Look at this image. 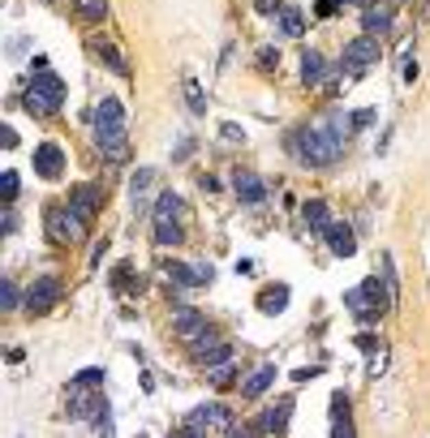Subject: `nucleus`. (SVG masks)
Returning <instances> with one entry per match:
<instances>
[{
    "instance_id": "1",
    "label": "nucleus",
    "mask_w": 430,
    "mask_h": 438,
    "mask_svg": "<svg viewBox=\"0 0 430 438\" xmlns=\"http://www.w3.org/2000/svg\"><path fill=\"white\" fill-rule=\"evenodd\" d=\"M289 146H293V155L301 159L306 168H327V164H336L340 159V151H344V142L331 134L327 125H306V129H297V134L289 138Z\"/></svg>"
},
{
    "instance_id": "2",
    "label": "nucleus",
    "mask_w": 430,
    "mask_h": 438,
    "mask_svg": "<svg viewBox=\"0 0 430 438\" xmlns=\"http://www.w3.org/2000/svg\"><path fill=\"white\" fill-rule=\"evenodd\" d=\"M387 301H392V288H387V280L379 284L374 275H370V280H361L357 288L344 292V305L357 314V322H366V327H374V318L387 310Z\"/></svg>"
},
{
    "instance_id": "3",
    "label": "nucleus",
    "mask_w": 430,
    "mask_h": 438,
    "mask_svg": "<svg viewBox=\"0 0 430 438\" xmlns=\"http://www.w3.org/2000/svg\"><path fill=\"white\" fill-rule=\"evenodd\" d=\"M43 228H47V241H52V245H73V241L86 236V219L77 215L73 206H52L47 219H43Z\"/></svg>"
},
{
    "instance_id": "4",
    "label": "nucleus",
    "mask_w": 430,
    "mask_h": 438,
    "mask_svg": "<svg viewBox=\"0 0 430 438\" xmlns=\"http://www.w3.org/2000/svg\"><path fill=\"white\" fill-rule=\"evenodd\" d=\"M60 297H65V284H60V275H39V280L26 288V301H22V305H26L30 314H47Z\"/></svg>"
},
{
    "instance_id": "5",
    "label": "nucleus",
    "mask_w": 430,
    "mask_h": 438,
    "mask_svg": "<svg viewBox=\"0 0 430 438\" xmlns=\"http://www.w3.org/2000/svg\"><path fill=\"white\" fill-rule=\"evenodd\" d=\"M374 60H379V43H374L370 35H357L353 43H344V60H340V64H344L348 77H361Z\"/></svg>"
},
{
    "instance_id": "6",
    "label": "nucleus",
    "mask_w": 430,
    "mask_h": 438,
    "mask_svg": "<svg viewBox=\"0 0 430 438\" xmlns=\"http://www.w3.org/2000/svg\"><path fill=\"white\" fill-rule=\"evenodd\" d=\"M95 134H125V108L121 99H99L95 104Z\"/></svg>"
},
{
    "instance_id": "7",
    "label": "nucleus",
    "mask_w": 430,
    "mask_h": 438,
    "mask_svg": "<svg viewBox=\"0 0 430 438\" xmlns=\"http://www.w3.org/2000/svg\"><path fill=\"white\" fill-rule=\"evenodd\" d=\"M35 172L43 181H56V176L65 172V151H60L56 142H39L35 146Z\"/></svg>"
},
{
    "instance_id": "8",
    "label": "nucleus",
    "mask_w": 430,
    "mask_h": 438,
    "mask_svg": "<svg viewBox=\"0 0 430 438\" xmlns=\"http://www.w3.org/2000/svg\"><path fill=\"white\" fill-rule=\"evenodd\" d=\"M224 426V430H232V413L224 409V404H198L194 413H189V430H206V426Z\"/></svg>"
},
{
    "instance_id": "9",
    "label": "nucleus",
    "mask_w": 430,
    "mask_h": 438,
    "mask_svg": "<svg viewBox=\"0 0 430 438\" xmlns=\"http://www.w3.org/2000/svg\"><path fill=\"white\" fill-rule=\"evenodd\" d=\"M99 202H104V189H99V185H77V189L69 193V206H73L82 219H95Z\"/></svg>"
},
{
    "instance_id": "10",
    "label": "nucleus",
    "mask_w": 430,
    "mask_h": 438,
    "mask_svg": "<svg viewBox=\"0 0 430 438\" xmlns=\"http://www.w3.org/2000/svg\"><path fill=\"white\" fill-rule=\"evenodd\" d=\"M323 241L331 245V254H336V258H353V254H357V236H353L348 223H331V228L323 232Z\"/></svg>"
},
{
    "instance_id": "11",
    "label": "nucleus",
    "mask_w": 430,
    "mask_h": 438,
    "mask_svg": "<svg viewBox=\"0 0 430 438\" xmlns=\"http://www.w3.org/2000/svg\"><path fill=\"white\" fill-rule=\"evenodd\" d=\"M289 417H293V396H284L276 409H267L259 417V430L263 434H284V430H289Z\"/></svg>"
},
{
    "instance_id": "12",
    "label": "nucleus",
    "mask_w": 430,
    "mask_h": 438,
    "mask_svg": "<svg viewBox=\"0 0 430 438\" xmlns=\"http://www.w3.org/2000/svg\"><path fill=\"white\" fill-rule=\"evenodd\" d=\"M151 193H155V168H138V172L130 176V202H134L138 210H147Z\"/></svg>"
},
{
    "instance_id": "13",
    "label": "nucleus",
    "mask_w": 430,
    "mask_h": 438,
    "mask_svg": "<svg viewBox=\"0 0 430 438\" xmlns=\"http://www.w3.org/2000/svg\"><path fill=\"white\" fill-rule=\"evenodd\" d=\"M95 151L104 159H112V164H125L130 159V138L125 134H95Z\"/></svg>"
},
{
    "instance_id": "14",
    "label": "nucleus",
    "mask_w": 430,
    "mask_h": 438,
    "mask_svg": "<svg viewBox=\"0 0 430 438\" xmlns=\"http://www.w3.org/2000/svg\"><path fill=\"white\" fill-rule=\"evenodd\" d=\"M172 327H177L181 339H198L206 331V318L198 310H185V305H181V310H172Z\"/></svg>"
},
{
    "instance_id": "15",
    "label": "nucleus",
    "mask_w": 430,
    "mask_h": 438,
    "mask_svg": "<svg viewBox=\"0 0 430 438\" xmlns=\"http://www.w3.org/2000/svg\"><path fill=\"white\" fill-rule=\"evenodd\" d=\"M232 189H237V198H241V202H250V206L267 198V185H263L254 172H237V176H232Z\"/></svg>"
},
{
    "instance_id": "16",
    "label": "nucleus",
    "mask_w": 430,
    "mask_h": 438,
    "mask_svg": "<svg viewBox=\"0 0 430 438\" xmlns=\"http://www.w3.org/2000/svg\"><path fill=\"white\" fill-rule=\"evenodd\" d=\"M361 30H366V35H387V30H392V9L387 5H370V9H366L361 13Z\"/></svg>"
},
{
    "instance_id": "17",
    "label": "nucleus",
    "mask_w": 430,
    "mask_h": 438,
    "mask_svg": "<svg viewBox=\"0 0 430 438\" xmlns=\"http://www.w3.org/2000/svg\"><path fill=\"white\" fill-rule=\"evenodd\" d=\"M323 73H327V60L314 52V47H306V52H301V82L306 86H318L323 82Z\"/></svg>"
},
{
    "instance_id": "18",
    "label": "nucleus",
    "mask_w": 430,
    "mask_h": 438,
    "mask_svg": "<svg viewBox=\"0 0 430 438\" xmlns=\"http://www.w3.org/2000/svg\"><path fill=\"white\" fill-rule=\"evenodd\" d=\"M30 90H39V95H47V99H52V104H65V82H60V77L56 73H35V77H30Z\"/></svg>"
},
{
    "instance_id": "19",
    "label": "nucleus",
    "mask_w": 430,
    "mask_h": 438,
    "mask_svg": "<svg viewBox=\"0 0 430 438\" xmlns=\"http://www.w3.org/2000/svg\"><path fill=\"white\" fill-rule=\"evenodd\" d=\"M168 280L177 284L172 292H194V288H202L198 271H194V267H185V263H168Z\"/></svg>"
},
{
    "instance_id": "20",
    "label": "nucleus",
    "mask_w": 430,
    "mask_h": 438,
    "mask_svg": "<svg viewBox=\"0 0 430 438\" xmlns=\"http://www.w3.org/2000/svg\"><path fill=\"white\" fill-rule=\"evenodd\" d=\"M276 382V365H263V369H254V374L241 382V396H250V400H259L263 391H267V387H272Z\"/></svg>"
},
{
    "instance_id": "21",
    "label": "nucleus",
    "mask_w": 430,
    "mask_h": 438,
    "mask_svg": "<svg viewBox=\"0 0 430 438\" xmlns=\"http://www.w3.org/2000/svg\"><path fill=\"white\" fill-rule=\"evenodd\" d=\"M259 310H263V314H284V310H289V288H284V284L267 288L263 297H259Z\"/></svg>"
},
{
    "instance_id": "22",
    "label": "nucleus",
    "mask_w": 430,
    "mask_h": 438,
    "mask_svg": "<svg viewBox=\"0 0 430 438\" xmlns=\"http://www.w3.org/2000/svg\"><path fill=\"white\" fill-rule=\"evenodd\" d=\"M181 215H185V202L177 193H159L155 198V219H181Z\"/></svg>"
},
{
    "instance_id": "23",
    "label": "nucleus",
    "mask_w": 430,
    "mask_h": 438,
    "mask_svg": "<svg viewBox=\"0 0 430 438\" xmlns=\"http://www.w3.org/2000/svg\"><path fill=\"white\" fill-rule=\"evenodd\" d=\"M181 90H185V108L194 112V117H206V95H202V86L194 82V77H185Z\"/></svg>"
},
{
    "instance_id": "24",
    "label": "nucleus",
    "mask_w": 430,
    "mask_h": 438,
    "mask_svg": "<svg viewBox=\"0 0 430 438\" xmlns=\"http://www.w3.org/2000/svg\"><path fill=\"white\" fill-rule=\"evenodd\" d=\"M301 215H306V223H310L314 232H327V228H331V219H327V206L318 202V198H314V202H306V206H301Z\"/></svg>"
},
{
    "instance_id": "25",
    "label": "nucleus",
    "mask_w": 430,
    "mask_h": 438,
    "mask_svg": "<svg viewBox=\"0 0 430 438\" xmlns=\"http://www.w3.org/2000/svg\"><path fill=\"white\" fill-rule=\"evenodd\" d=\"M22 104H26V112H35V117H52V112L60 108V104H52V99H47V95L30 90V86H26V95H22Z\"/></svg>"
},
{
    "instance_id": "26",
    "label": "nucleus",
    "mask_w": 430,
    "mask_h": 438,
    "mask_svg": "<svg viewBox=\"0 0 430 438\" xmlns=\"http://www.w3.org/2000/svg\"><path fill=\"white\" fill-rule=\"evenodd\" d=\"M91 47H95V52H99V60H108V64H112L117 73H130V64H125V56L117 52V43H104V39H95Z\"/></svg>"
},
{
    "instance_id": "27",
    "label": "nucleus",
    "mask_w": 430,
    "mask_h": 438,
    "mask_svg": "<svg viewBox=\"0 0 430 438\" xmlns=\"http://www.w3.org/2000/svg\"><path fill=\"white\" fill-rule=\"evenodd\" d=\"M155 241L159 245H181V223L177 219H155Z\"/></svg>"
},
{
    "instance_id": "28",
    "label": "nucleus",
    "mask_w": 430,
    "mask_h": 438,
    "mask_svg": "<svg viewBox=\"0 0 430 438\" xmlns=\"http://www.w3.org/2000/svg\"><path fill=\"white\" fill-rule=\"evenodd\" d=\"M280 30H284L289 39H297L301 30H306V18H301V9H293V5L284 9V13H280Z\"/></svg>"
},
{
    "instance_id": "29",
    "label": "nucleus",
    "mask_w": 430,
    "mask_h": 438,
    "mask_svg": "<svg viewBox=\"0 0 430 438\" xmlns=\"http://www.w3.org/2000/svg\"><path fill=\"white\" fill-rule=\"evenodd\" d=\"M228 356H232V352H228V344L219 339L215 348H206V352L198 356V365H206V369H219V365H228Z\"/></svg>"
},
{
    "instance_id": "30",
    "label": "nucleus",
    "mask_w": 430,
    "mask_h": 438,
    "mask_svg": "<svg viewBox=\"0 0 430 438\" xmlns=\"http://www.w3.org/2000/svg\"><path fill=\"white\" fill-rule=\"evenodd\" d=\"M104 382H108V374H104L99 365H91V369H77L69 387H104Z\"/></svg>"
},
{
    "instance_id": "31",
    "label": "nucleus",
    "mask_w": 430,
    "mask_h": 438,
    "mask_svg": "<svg viewBox=\"0 0 430 438\" xmlns=\"http://www.w3.org/2000/svg\"><path fill=\"white\" fill-rule=\"evenodd\" d=\"M327 129H331V134H336V138L344 142L348 134H353V112H348V117H344V112H336V117L327 121Z\"/></svg>"
},
{
    "instance_id": "32",
    "label": "nucleus",
    "mask_w": 430,
    "mask_h": 438,
    "mask_svg": "<svg viewBox=\"0 0 430 438\" xmlns=\"http://www.w3.org/2000/svg\"><path fill=\"white\" fill-rule=\"evenodd\" d=\"M82 18L86 22H104L108 18V0H82Z\"/></svg>"
},
{
    "instance_id": "33",
    "label": "nucleus",
    "mask_w": 430,
    "mask_h": 438,
    "mask_svg": "<svg viewBox=\"0 0 430 438\" xmlns=\"http://www.w3.org/2000/svg\"><path fill=\"white\" fill-rule=\"evenodd\" d=\"M0 305H5V310H18V284H13V280H0Z\"/></svg>"
},
{
    "instance_id": "34",
    "label": "nucleus",
    "mask_w": 430,
    "mask_h": 438,
    "mask_svg": "<svg viewBox=\"0 0 430 438\" xmlns=\"http://www.w3.org/2000/svg\"><path fill=\"white\" fill-rule=\"evenodd\" d=\"M95 426H99V438H117V430H112V413H108V404L99 413H95Z\"/></svg>"
},
{
    "instance_id": "35",
    "label": "nucleus",
    "mask_w": 430,
    "mask_h": 438,
    "mask_svg": "<svg viewBox=\"0 0 430 438\" xmlns=\"http://www.w3.org/2000/svg\"><path fill=\"white\" fill-rule=\"evenodd\" d=\"M0 198H5V202L18 198V172H5V176H0Z\"/></svg>"
},
{
    "instance_id": "36",
    "label": "nucleus",
    "mask_w": 430,
    "mask_h": 438,
    "mask_svg": "<svg viewBox=\"0 0 430 438\" xmlns=\"http://www.w3.org/2000/svg\"><path fill=\"white\" fill-rule=\"evenodd\" d=\"M331 438H353V426H348V413H340L331 421Z\"/></svg>"
},
{
    "instance_id": "37",
    "label": "nucleus",
    "mask_w": 430,
    "mask_h": 438,
    "mask_svg": "<svg viewBox=\"0 0 430 438\" xmlns=\"http://www.w3.org/2000/svg\"><path fill=\"white\" fill-rule=\"evenodd\" d=\"M340 9H344L340 0H318V5H314V13H318V18H336Z\"/></svg>"
},
{
    "instance_id": "38",
    "label": "nucleus",
    "mask_w": 430,
    "mask_h": 438,
    "mask_svg": "<svg viewBox=\"0 0 430 438\" xmlns=\"http://www.w3.org/2000/svg\"><path fill=\"white\" fill-rule=\"evenodd\" d=\"M374 121H379V112H374V108H357V112H353V129H361V125H374Z\"/></svg>"
},
{
    "instance_id": "39",
    "label": "nucleus",
    "mask_w": 430,
    "mask_h": 438,
    "mask_svg": "<svg viewBox=\"0 0 430 438\" xmlns=\"http://www.w3.org/2000/svg\"><path fill=\"white\" fill-rule=\"evenodd\" d=\"M125 280H130V263H121V267L112 271V288H117V292H125Z\"/></svg>"
},
{
    "instance_id": "40",
    "label": "nucleus",
    "mask_w": 430,
    "mask_h": 438,
    "mask_svg": "<svg viewBox=\"0 0 430 438\" xmlns=\"http://www.w3.org/2000/svg\"><path fill=\"white\" fill-rule=\"evenodd\" d=\"M228 378H232V365H219V369H211V382H215V387H224Z\"/></svg>"
},
{
    "instance_id": "41",
    "label": "nucleus",
    "mask_w": 430,
    "mask_h": 438,
    "mask_svg": "<svg viewBox=\"0 0 430 438\" xmlns=\"http://www.w3.org/2000/svg\"><path fill=\"white\" fill-rule=\"evenodd\" d=\"M383 369H387V352L379 348V352H374V361H370V374H383Z\"/></svg>"
},
{
    "instance_id": "42",
    "label": "nucleus",
    "mask_w": 430,
    "mask_h": 438,
    "mask_svg": "<svg viewBox=\"0 0 430 438\" xmlns=\"http://www.w3.org/2000/svg\"><path fill=\"white\" fill-rule=\"evenodd\" d=\"M219 134H224L228 142H246V134H241V129H237V125H219Z\"/></svg>"
},
{
    "instance_id": "43",
    "label": "nucleus",
    "mask_w": 430,
    "mask_h": 438,
    "mask_svg": "<svg viewBox=\"0 0 430 438\" xmlns=\"http://www.w3.org/2000/svg\"><path fill=\"white\" fill-rule=\"evenodd\" d=\"M314 374H318V365H301V369H293V382H306Z\"/></svg>"
},
{
    "instance_id": "44",
    "label": "nucleus",
    "mask_w": 430,
    "mask_h": 438,
    "mask_svg": "<svg viewBox=\"0 0 430 438\" xmlns=\"http://www.w3.org/2000/svg\"><path fill=\"white\" fill-rule=\"evenodd\" d=\"M405 82H409V86L418 82V60H405Z\"/></svg>"
},
{
    "instance_id": "45",
    "label": "nucleus",
    "mask_w": 430,
    "mask_h": 438,
    "mask_svg": "<svg viewBox=\"0 0 430 438\" xmlns=\"http://www.w3.org/2000/svg\"><path fill=\"white\" fill-rule=\"evenodd\" d=\"M357 348H366V352H379V344H374V335H357Z\"/></svg>"
},
{
    "instance_id": "46",
    "label": "nucleus",
    "mask_w": 430,
    "mask_h": 438,
    "mask_svg": "<svg viewBox=\"0 0 430 438\" xmlns=\"http://www.w3.org/2000/svg\"><path fill=\"white\" fill-rule=\"evenodd\" d=\"M272 60H280V52H272V47H263V52H259V64L267 69V64H272Z\"/></svg>"
},
{
    "instance_id": "47",
    "label": "nucleus",
    "mask_w": 430,
    "mask_h": 438,
    "mask_svg": "<svg viewBox=\"0 0 430 438\" xmlns=\"http://www.w3.org/2000/svg\"><path fill=\"white\" fill-rule=\"evenodd\" d=\"M198 185H202V193H215V189H219V181H215V176H202Z\"/></svg>"
},
{
    "instance_id": "48",
    "label": "nucleus",
    "mask_w": 430,
    "mask_h": 438,
    "mask_svg": "<svg viewBox=\"0 0 430 438\" xmlns=\"http://www.w3.org/2000/svg\"><path fill=\"white\" fill-rule=\"evenodd\" d=\"M228 438H254V430H237V426H232V430H228Z\"/></svg>"
},
{
    "instance_id": "49",
    "label": "nucleus",
    "mask_w": 430,
    "mask_h": 438,
    "mask_svg": "<svg viewBox=\"0 0 430 438\" xmlns=\"http://www.w3.org/2000/svg\"><path fill=\"white\" fill-rule=\"evenodd\" d=\"M276 9V0H259V13H272Z\"/></svg>"
},
{
    "instance_id": "50",
    "label": "nucleus",
    "mask_w": 430,
    "mask_h": 438,
    "mask_svg": "<svg viewBox=\"0 0 430 438\" xmlns=\"http://www.w3.org/2000/svg\"><path fill=\"white\" fill-rule=\"evenodd\" d=\"M340 5H361V9H370V0H340Z\"/></svg>"
},
{
    "instance_id": "51",
    "label": "nucleus",
    "mask_w": 430,
    "mask_h": 438,
    "mask_svg": "<svg viewBox=\"0 0 430 438\" xmlns=\"http://www.w3.org/2000/svg\"><path fill=\"white\" fill-rule=\"evenodd\" d=\"M77 5H82V0H77Z\"/></svg>"
}]
</instances>
